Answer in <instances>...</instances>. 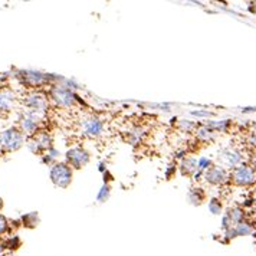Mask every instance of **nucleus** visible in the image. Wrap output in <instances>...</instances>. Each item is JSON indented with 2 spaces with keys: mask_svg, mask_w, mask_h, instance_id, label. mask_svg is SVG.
Segmentation results:
<instances>
[{
  "mask_svg": "<svg viewBox=\"0 0 256 256\" xmlns=\"http://www.w3.org/2000/svg\"><path fill=\"white\" fill-rule=\"evenodd\" d=\"M24 105L26 106V110L45 116V114L48 112V108H49V98L44 92L34 91V92H29L24 96Z\"/></svg>",
  "mask_w": 256,
  "mask_h": 256,
  "instance_id": "6e6552de",
  "label": "nucleus"
},
{
  "mask_svg": "<svg viewBox=\"0 0 256 256\" xmlns=\"http://www.w3.org/2000/svg\"><path fill=\"white\" fill-rule=\"evenodd\" d=\"M204 182L210 186H223L230 182V172L222 166H212L209 170L204 172Z\"/></svg>",
  "mask_w": 256,
  "mask_h": 256,
  "instance_id": "9b49d317",
  "label": "nucleus"
},
{
  "mask_svg": "<svg viewBox=\"0 0 256 256\" xmlns=\"http://www.w3.org/2000/svg\"><path fill=\"white\" fill-rule=\"evenodd\" d=\"M224 216L230 220V223H232L233 226H236L238 223H240V222L244 220V210L242 209V208L234 206V208H230V209L226 210Z\"/></svg>",
  "mask_w": 256,
  "mask_h": 256,
  "instance_id": "2eb2a0df",
  "label": "nucleus"
},
{
  "mask_svg": "<svg viewBox=\"0 0 256 256\" xmlns=\"http://www.w3.org/2000/svg\"><path fill=\"white\" fill-rule=\"evenodd\" d=\"M218 160H219V166L224 167V168H230L233 170L234 167L244 164V156L242 152L236 148L232 147H228V148H223L218 154Z\"/></svg>",
  "mask_w": 256,
  "mask_h": 256,
  "instance_id": "f8f14e48",
  "label": "nucleus"
},
{
  "mask_svg": "<svg viewBox=\"0 0 256 256\" xmlns=\"http://www.w3.org/2000/svg\"><path fill=\"white\" fill-rule=\"evenodd\" d=\"M4 250H6V248H4V244H2V242H0V254H2V252H4Z\"/></svg>",
  "mask_w": 256,
  "mask_h": 256,
  "instance_id": "72a5a7b5",
  "label": "nucleus"
},
{
  "mask_svg": "<svg viewBox=\"0 0 256 256\" xmlns=\"http://www.w3.org/2000/svg\"><path fill=\"white\" fill-rule=\"evenodd\" d=\"M246 142H248L249 146H252V147H256V134L255 132H250V134L248 136Z\"/></svg>",
  "mask_w": 256,
  "mask_h": 256,
  "instance_id": "7c9ffc66",
  "label": "nucleus"
},
{
  "mask_svg": "<svg viewBox=\"0 0 256 256\" xmlns=\"http://www.w3.org/2000/svg\"><path fill=\"white\" fill-rule=\"evenodd\" d=\"M4 150H3V147H2V146H0V157H2V156H3V154H4Z\"/></svg>",
  "mask_w": 256,
  "mask_h": 256,
  "instance_id": "f704fd0d",
  "label": "nucleus"
},
{
  "mask_svg": "<svg viewBox=\"0 0 256 256\" xmlns=\"http://www.w3.org/2000/svg\"><path fill=\"white\" fill-rule=\"evenodd\" d=\"M72 177H74V170L66 163H55L54 166H50L49 178L54 186L66 188L72 183Z\"/></svg>",
  "mask_w": 256,
  "mask_h": 256,
  "instance_id": "39448f33",
  "label": "nucleus"
},
{
  "mask_svg": "<svg viewBox=\"0 0 256 256\" xmlns=\"http://www.w3.org/2000/svg\"><path fill=\"white\" fill-rule=\"evenodd\" d=\"M3 208V200H2V198H0V209Z\"/></svg>",
  "mask_w": 256,
  "mask_h": 256,
  "instance_id": "e433bc0d",
  "label": "nucleus"
},
{
  "mask_svg": "<svg viewBox=\"0 0 256 256\" xmlns=\"http://www.w3.org/2000/svg\"><path fill=\"white\" fill-rule=\"evenodd\" d=\"M100 172H101V173H104V172H105V166H104V163L100 164Z\"/></svg>",
  "mask_w": 256,
  "mask_h": 256,
  "instance_id": "473e14b6",
  "label": "nucleus"
},
{
  "mask_svg": "<svg viewBox=\"0 0 256 256\" xmlns=\"http://www.w3.org/2000/svg\"><path fill=\"white\" fill-rule=\"evenodd\" d=\"M252 12H255V13H256V3H255V8L252 9Z\"/></svg>",
  "mask_w": 256,
  "mask_h": 256,
  "instance_id": "4c0bfd02",
  "label": "nucleus"
},
{
  "mask_svg": "<svg viewBox=\"0 0 256 256\" xmlns=\"http://www.w3.org/2000/svg\"><path fill=\"white\" fill-rule=\"evenodd\" d=\"M209 210L212 214H220L223 212V204L219 198H212L209 202Z\"/></svg>",
  "mask_w": 256,
  "mask_h": 256,
  "instance_id": "393cba45",
  "label": "nucleus"
},
{
  "mask_svg": "<svg viewBox=\"0 0 256 256\" xmlns=\"http://www.w3.org/2000/svg\"><path fill=\"white\" fill-rule=\"evenodd\" d=\"M0 120H2V114H0Z\"/></svg>",
  "mask_w": 256,
  "mask_h": 256,
  "instance_id": "58836bf2",
  "label": "nucleus"
},
{
  "mask_svg": "<svg viewBox=\"0 0 256 256\" xmlns=\"http://www.w3.org/2000/svg\"><path fill=\"white\" fill-rule=\"evenodd\" d=\"M176 170H177V166H176V164H170V166L166 168V172H164L166 180H170V178L176 174Z\"/></svg>",
  "mask_w": 256,
  "mask_h": 256,
  "instance_id": "c85d7f7f",
  "label": "nucleus"
},
{
  "mask_svg": "<svg viewBox=\"0 0 256 256\" xmlns=\"http://www.w3.org/2000/svg\"><path fill=\"white\" fill-rule=\"evenodd\" d=\"M212 166H213V162L210 158H208V157H200L198 160V170L203 172V173L206 170H209Z\"/></svg>",
  "mask_w": 256,
  "mask_h": 256,
  "instance_id": "bb28decb",
  "label": "nucleus"
},
{
  "mask_svg": "<svg viewBox=\"0 0 256 256\" xmlns=\"http://www.w3.org/2000/svg\"><path fill=\"white\" fill-rule=\"evenodd\" d=\"M178 170H180L182 176L193 177L194 173L198 172V160L194 157H184L178 164Z\"/></svg>",
  "mask_w": 256,
  "mask_h": 256,
  "instance_id": "4468645a",
  "label": "nucleus"
},
{
  "mask_svg": "<svg viewBox=\"0 0 256 256\" xmlns=\"http://www.w3.org/2000/svg\"><path fill=\"white\" fill-rule=\"evenodd\" d=\"M65 158L72 170H80L91 162V154L84 147H72L65 152Z\"/></svg>",
  "mask_w": 256,
  "mask_h": 256,
  "instance_id": "9d476101",
  "label": "nucleus"
},
{
  "mask_svg": "<svg viewBox=\"0 0 256 256\" xmlns=\"http://www.w3.org/2000/svg\"><path fill=\"white\" fill-rule=\"evenodd\" d=\"M9 230V220L0 213V236Z\"/></svg>",
  "mask_w": 256,
  "mask_h": 256,
  "instance_id": "cd10ccee",
  "label": "nucleus"
},
{
  "mask_svg": "<svg viewBox=\"0 0 256 256\" xmlns=\"http://www.w3.org/2000/svg\"><path fill=\"white\" fill-rule=\"evenodd\" d=\"M250 166H252V167L256 170V152L252 156V157H250Z\"/></svg>",
  "mask_w": 256,
  "mask_h": 256,
  "instance_id": "2f4dec72",
  "label": "nucleus"
},
{
  "mask_svg": "<svg viewBox=\"0 0 256 256\" xmlns=\"http://www.w3.org/2000/svg\"><path fill=\"white\" fill-rule=\"evenodd\" d=\"M177 126H178V128H180L183 132H193V131H196V128H198V124H196V122L188 121V120H180Z\"/></svg>",
  "mask_w": 256,
  "mask_h": 256,
  "instance_id": "b1692460",
  "label": "nucleus"
},
{
  "mask_svg": "<svg viewBox=\"0 0 256 256\" xmlns=\"http://www.w3.org/2000/svg\"><path fill=\"white\" fill-rule=\"evenodd\" d=\"M80 127H81L82 136H85L88 138H98L104 134L105 131L104 121L100 116H85L84 120H81Z\"/></svg>",
  "mask_w": 256,
  "mask_h": 256,
  "instance_id": "0eeeda50",
  "label": "nucleus"
},
{
  "mask_svg": "<svg viewBox=\"0 0 256 256\" xmlns=\"http://www.w3.org/2000/svg\"><path fill=\"white\" fill-rule=\"evenodd\" d=\"M204 192H203V188H200V187H192L190 188V192H188V202L192 203V204H194V206H198V204H202V202L204 200Z\"/></svg>",
  "mask_w": 256,
  "mask_h": 256,
  "instance_id": "a211bd4d",
  "label": "nucleus"
},
{
  "mask_svg": "<svg viewBox=\"0 0 256 256\" xmlns=\"http://www.w3.org/2000/svg\"><path fill=\"white\" fill-rule=\"evenodd\" d=\"M49 98L52 100V102L59 106V108H72L80 101V96L70 88H66L65 85H52L50 91H49Z\"/></svg>",
  "mask_w": 256,
  "mask_h": 256,
  "instance_id": "f257e3e1",
  "label": "nucleus"
},
{
  "mask_svg": "<svg viewBox=\"0 0 256 256\" xmlns=\"http://www.w3.org/2000/svg\"><path fill=\"white\" fill-rule=\"evenodd\" d=\"M232 121L230 120H222V121H206L204 126L213 130L214 132H226L230 127Z\"/></svg>",
  "mask_w": 256,
  "mask_h": 256,
  "instance_id": "f3484780",
  "label": "nucleus"
},
{
  "mask_svg": "<svg viewBox=\"0 0 256 256\" xmlns=\"http://www.w3.org/2000/svg\"><path fill=\"white\" fill-rule=\"evenodd\" d=\"M26 147L29 148V152H34V154H44L46 152L50 147H54V138L52 136L46 132V131H39L36 136L28 138L26 141Z\"/></svg>",
  "mask_w": 256,
  "mask_h": 256,
  "instance_id": "423d86ee",
  "label": "nucleus"
},
{
  "mask_svg": "<svg viewBox=\"0 0 256 256\" xmlns=\"http://www.w3.org/2000/svg\"><path fill=\"white\" fill-rule=\"evenodd\" d=\"M194 134H196V138H198V141H203V142L214 140V137H216V132H214L213 130H210L209 127H206L204 124L198 126Z\"/></svg>",
  "mask_w": 256,
  "mask_h": 256,
  "instance_id": "dca6fc26",
  "label": "nucleus"
},
{
  "mask_svg": "<svg viewBox=\"0 0 256 256\" xmlns=\"http://www.w3.org/2000/svg\"><path fill=\"white\" fill-rule=\"evenodd\" d=\"M42 121H44V116L34 112V111H29V110H24L19 116V128L24 134V137L28 136L30 138L40 131Z\"/></svg>",
  "mask_w": 256,
  "mask_h": 256,
  "instance_id": "7ed1b4c3",
  "label": "nucleus"
},
{
  "mask_svg": "<svg viewBox=\"0 0 256 256\" xmlns=\"http://www.w3.org/2000/svg\"><path fill=\"white\" fill-rule=\"evenodd\" d=\"M16 105V94L12 90H0V114L10 112Z\"/></svg>",
  "mask_w": 256,
  "mask_h": 256,
  "instance_id": "ddd939ff",
  "label": "nucleus"
},
{
  "mask_svg": "<svg viewBox=\"0 0 256 256\" xmlns=\"http://www.w3.org/2000/svg\"><path fill=\"white\" fill-rule=\"evenodd\" d=\"M111 196V186L108 184V183H104L101 188H100V192H98V194H96V200L100 202V203H104L106 202L108 198Z\"/></svg>",
  "mask_w": 256,
  "mask_h": 256,
  "instance_id": "4be33fe9",
  "label": "nucleus"
},
{
  "mask_svg": "<svg viewBox=\"0 0 256 256\" xmlns=\"http://www.w3.org/2000/svg\"><path fill=\"white\" fill-rule=\"evenodd\" d=\"M233 229H234V233H236V238H239V236H249V234H252V233H255L254 230V226L249 223V222H240V223H238L236 226H233Z\"/></svg>",
  "mask_w": 256,
  "mask_h": 256,
  "instance_id": "aec40b11",
  "label": "nucleus"
},
{
  "mask_svg": "<svg viewBox=\"0 0 256 256\" xmlns=\"http://www.w3.org/2000/svg\"><path fill=\"white\" fill-rule=\"evenodd\" d=\"M18 76L20 78V81L24 82L26 86H30V88H39L42 85L49 84L50 81L59 80L58 76H52L49 74H44L39 70H20Z\"/></svg>",
  "mask_w": 256,
  "mask_h": 256,
  "instance_id": "1a4fd4ad",
  "label": "nucleus"
},
{
  "mask_svg": "<svg viewBox=\"0 0 256 256\" xmlns=\"http://www.w3.org/2000/svg\"><path fill=\"white\" fill-rule=\"evenodd\" d=\"M4 244V248L6 249H9V250H16L19 246H20V239L18 238V236H12V238H9L6 242H3Z\"/></svg>",
  "mask_w": 256,
  "mask_h": 256,
  "instance_id": "a878e982",
  "label": "nucleus"
},
{
  "mask_svg": "<svg viewBox=\"0 0 256 256\" xmlns=\"http://www.w3.org/2000/svg\"><path fill=\"white\" fill-rule=\"evenodd\" d=\"M142 138H144V130H142V128H134V130L130 132L128 141H130V144L136 146V144H138Z\"/></svg>",
  "mask_w": 256,
  "mask_h": 256,
  "instance_id": "412c9836",
  "label": "nucleus"
},
{
  "mask_svg": "<svg viewBox=\"0 0 256 256\" xmlns=\"http://www.w3.org/2000/svg\"><path fill=\"white\" fill-rule=\"evenodd\" d=\"M60 156V152L55 147H50L46 152L42 154V163L48 164V166H54L55 163H58V158Z\"/></svg>",
  "mask_w": 256,
  "mask_h": 256,
  "instance_id": "6ab92c4d",
  "label": "nucleus"
},
{
  "mask_svg": "<svg viewBox=\"0 0 256 256\" xmlns=\"http://www.w3.org/2000/svg\"><path fill=\"white\" fill-rule=\"evenodd\" d=\"M24 144H26V138L19 127L6 128L0 132V146L6 152H18Z\"/></svg>",
  "mask_w": 256,
  "mask_h": 256,
  "instance_id": "f03ea898",
  "label": "nucleus"
},
{
  "mask_svg": "<svg viewBox=\"0 0 256 256\" xmlns=\"http://www.w3.org/2000/svg\"><path fill=\"white\" fill-rule=\"evenodd\" d=\"M252 128H254V132L256 134V122H254V124H252Z\"/></svg>",
  "mask_w": 256,
  "mask_h": 256,
  "instance_id": "c9c22d12",
  "label": "nucleus"
},
{
  "mask_svg": "<svg viewBox=\"0 0 256 256\" xmlns=\"http://www.w3.org/2000/svg\"><path fill=\"white\" fill-rule=\"evenodd\" d=\"M192 116H203V118H209V116H213L214 114L212 111H192Z\"/></svg>",
  "mask_w": 256,
  "mask_h": 256,
  "instance_id": "c756f323",
  "label": "nucleus"
},
{
  "mask_svg": "<svg viewBox=\"0 0 256 256\" xmlns=\"http://www.w3.org/2000/svg\"><path fill=\"white\" fill-rule=\"evenodd\" d=\"M230 182L239 187L254 186L256 183V170L250 164H240L230 170Z\"/></svg>",
  "mask_w": 256,
  "mask_h": 256,
  "instance_id": "20e7f679",
  "label": "nucleus"
},
{
  "mask_svg": "<svg viewBox=\"0 0 256 256\" xmlns=\"http://www.w3.org/2000/svg\"><path fill=\"white\" fill-rule=\"evenodd\" d=\"M22 223H24L26 228H35L36 224L39 223V218H38V213H28L22 218Z\"/></svg>",
  "mask_w": 256,
  "mask_h": 256,
  "instance_id": "5701e85b",
  "label": "nucleus"
}]
</instances>
